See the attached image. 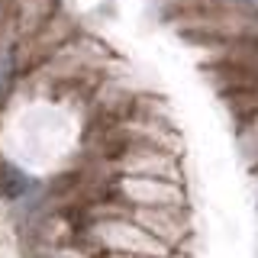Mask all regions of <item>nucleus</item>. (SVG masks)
<instances>
[{
    "instance_id": "nucleus-1",
    "label": "nucleus",
    "mask_w": 258,
    "mask_h": 258,
    "mask_svg": "<svg viewBox=\"0 0 258 258\" xmlns=\"http://www.w3.org/2000/svg\"><path fill=\"white\" fill-rule=\"evenodd\" d=\"M81 239L94 252H126V255H149V258H168L171 248H165L158 239H152L133 216H103L91 220L81 232Z\"/></svg>"
},
{
    "instance_id": "nucleus-2",
    "label": "nucleus",
    "mask_w": 258,
    "mask_h": 258,
    "mask_svg": "<svg viewBox=\"0 0 258 258\" xmlns=\"http://www.w3.org/2000/svg\"><path fill=\"white\" fill-rule=\"evenodd\" d=\"M81 32V23L75 13H68L64 7H58L48 20L32 32L29 39H23V42L13 45V64H16V78L32 71L36 64H42L48 55H55L58 48L68 42V39H75Z\"/></svg>"
},
{
    "instance_id": "nucleus-3",
    "label": "nucleus",
    "mask_w": 258,
    "mask_h": 258,
    "mask_svg": "<svg viewBox=\"0 0 258 258\" xmlns=\"http://www.w3.org/2000/svg\"><path fill=\"white\" fill-rule=\"evenodd\" d=\"M113 171L119 177H165V181L184 184V165L181 155L168 149H155V145H133L123 149L119 155L110 158Z\"/></svg>"
},
{
    "instance_id": "nucleus-4",
    "label": "nucleus",
    "mask_w": 258,
    "mask_h": 258,
    "mask_svg": "<svg viewBox=\"0 0 258 258\" xmlns=\"http://www.w3.org/2000/svg\"><path fill=\"white\" fill-rule=\"evenodd\" d=\"M129 216L165 248H184L194 236L190 207H133Z\"/></svg>"
},
{
    "instance_id": "nucleus-5",
    "label": "nucleus",
    "mask_w": 258,
    "mask_h": 258,
    "mask_svg": "<svg viewBox=\"0 0 258 258\" xmlns=\"http://www.w3.org/2000/svg\"><path fill=\"white\" fill-rule=\"evenodd\" d=\"M116 194L129 207H190L187 187L165 177H119Z\"/></svg>"
},
{
    "instance_id": "nucleus-6",
    "label": "nucleus",
    "mask_w": 258,
    "mask_h": 258,
    "mask_svg": "<svg viewBox=\"0 0 258 258\" xmlns=\"http://www.w3.org/2000/svg\"><path fill=\"white\" fill-rule=\"evenodd\" d=\"M58 7H61L58 0H10V23L16 32V42L29 39Z\"/></svg>"
},
{
    "instance_id": "nucleus-7",
    "label": "nucleus",
    "mask_w": 258,
    "mask_h": 258,
    "mask_svg": "<svg viewBox=\"0 0 258 258\" xmlns=\"http://www.w3.org/2000/svg\"><path fill=\"white\" fill-rule=\"evenodd\" d=\"M100 258H149V255H126V252H103Z\"/></svg>"
},
{
    "instance_id": "nucleus-8",
    "label": "nucleus",
    "mask_w": 258,
    "mask_h": 258,
    "mask_svg": "<svg viewBox=\"0 0 258 258\" xmlns=\"http://www.w3.org/2000/svg\"><path fill=\"white\" fill-rule=\"evenodd\" d=\"M252 181H255V194H258V165H255V171H252Z\"/></svg>"
}]
</instances>
